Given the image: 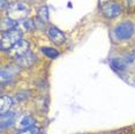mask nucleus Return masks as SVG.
<instances>
[{
    "mask_svg": "<svg viewBox=\"0 0 135 134\" xmlns=\"http://www.w3.org/2000/svg\"><path fill=\"white\" fill-rule=\"evenodd\" d=\"M121 12H122L121 6L114 1H106L102 5V13L107 19H113V17L119 16L121 14Z\"/></svg>",
    "mask_w": 135,
    "mask_h": 134,
    "instance_id": "20e7f679",
    "label": "nucleus"
},
{
    "mask_svg": "<svg viewBox=\"0 0 135 134\" xmlns=\"http://www.w3.org/2000/svg\"><path fill=\"white\" fill-rule=\"evenodd\" d=\"M35 125H36V120L29 114L20 116L19 118H16V121H15V126H16L17 130L31 128V127H33Z\"/></svg>",
    "mask_w": 135,
    "mask_h": 134,
    "instance_id": "423d86ee",
    "label": "nucleus"
},
{
    "mask_svg": "<svg viewBox=\"0 0 135 134\" xmlns=\"http://www.w3.org/2000/svg\"><path fill=\"white\" fill-rule=\"evenodd\" d=\"M133 34H134V24L129 22V21H126V22L118 24L114 28L115 37L118 39H121V41L131 38L133 36Z\"/></svg>",
    "mask_w": 135,
    "mask_h": 134,
    "instance_id": "7ed1b4c3",
    "label": "nucleus"
},
{
    "mask_svg": "<svg viewBox=\"0 0 135 134\" xmlns=\"http://www.w3.org/2000/svg\"><path fill=\"white\" fill-rule=\"evenodd\" d=\"M35 61H36V56L32 54L31 52L26 53L24 56L20 57L19 59H16V64L21 67H30Z\"/></svg>",
    "mask_w": 135,
    "mask_h": 134,
    "instance_id": "1a4fd4ad",
    "label": "nucleus"
},
{
    "mask_svg": "<svg viewBox=\"0 0 135 134\" xmlns=\"http://www.w3.org/2000/svg\"><path fill=\"white\" fill-rule=\"evenodd\" d=\"M128 6H135V0H127Z\"/></svg>",
    "mask_w": 135,
    "mask_h": 134,
    "instance_id": "a211bd4d",
    "label": "nucleus"
},
{
    "mask_svg": "<svg viewBox=\"0 0 135 134\" xmlns=\"http://www.w3.org/2000/svg\"><path fill=\"white\" fill-rule=\"evenodd\" d=\"M16 71H13L12 66L7 67V68H2L1 69V82L2 83H6V82H11L12 79L14 78Z\"/></svg>",
    "mask_w": 135,
    "mask_h": 134,
    "instance_id": "f8f14e48",
    "label": "nucleus"
},
{
    "mask_svg": "<svg viewBox=\"0 0 135 134\" xmlns=\"http://www.w3.org/2000/svg\"><path fill=\"white\" fill-rule=\"evenodd\" d=\"M22 37V32L19 29H13L9 31L2 32L1 41H0V46L2 51H8L14 46L16 43H19Z\"/></svg>",
    "mask_w": 135,
    "mask_h": 134,
    "instance_id": "f03ea898",
    "label": "nucleus"
},
{
    "mask_svg": "<svg viewBox=\"0 0 135 134\" xmlns=\"http://www.w3.org/2000/svg\"><path fill=\"white\" fill-rule=\"evenodd\" d=\"M19 27H21L23 30H27V31H32L35 29L36 24L32 20H29V19H24L21 21V23L19 24Z\"/></svg>",
    "mask_w": 135,
    "mask_h": 134,
    "instance_id": "4468645a",
    "label": "nucleus"
},
{
    "mask_svg": "<svg viewBox=\"0 0 135 134\" xmlns=\"http://www.w3.org/2000/svg\"><path fill=\"white\" fill-rule=\"evenodd\" d=\"M30 13V7L27 2L24 1H16L11 4L7 7V17L14 21H22L27 19V16Z\"/></svg>",
    "mask_w": 135,
    "mask_h": 134,
    "instance_id": "f257e3e1",
    "label": "nucleus"
},
{
    "mask_svg": "<svg viewBox=\"0 0 135 134\" xmlns=\"http://www.w3.org/2000/svg\"><path fill=\"white\" fill-rule=\"evenodd\" d=\"M47 35H49V37L51 38V41L58 45L62 44L64 42L66 41V37H65V35H64V32L60 31L59 29L53 26H51L50 28L47 29Z\"/></svg>",
    "mask_w": 135,
    "mask_h": 134,
    "instance_id": "0eeeda50",
    "label": "nucleus"
},
{
    "mask_svg": "<svg viewBox=\"0 0 135 134\" xmlns=\"http://www.w3.org/2000/svg\"><path fill=\"white\" fill-rule=\"evenodd\" d=\"M110 65H111L112 68L117 69V71H125L127 68L128 63L122 58H113V59L110 60Z\"/></svg>",
    "mask_w": 135,
    "mask_h": 134,
    "instance_id": "9d476101",
    "label": "nucleus"
},
{
    "mask_svg": "<svg viewBox=\"0 0 135 134\" xmlns=\"http://www.w3.org/2000/svg\"><path fill=\"white\" fill-rule=\"evenodd\" d=\"M15 121H16V114L15 112H6V113L1 114L0 118V126H1V131H4L8 127H11Z\"/></svg>",
    "mask_w": 135,
    "mask_h": 134,
    "instance_id": "6e6552de",
    "label": "nucleus"
},
{
    "mask_svg": "<svg viewBox=\"0 0 135 134\" xmlns=\"http://www.w3.org/2000/svg\"><path fill=\"white\" fill-rule=\"evenodd\" d=\"M5 5H6V0H1V7L2 8L5 7Z\"/></svg>",
    "mask_w": 135,
    "mask_h": 134,
    "instance_id": "6ab92c4d",
    "label": "nucleus"
},
{
    "mask_svg": "<svg viewBox=\"0 0 135 134\" xmlns=\"http://www.w3.org/2000/svg\"><path fill=\"white\" fill-rule=\"evenodd\" d=\"M16 134H39V128L31 127V128H27V130H20Z\"/></svg>",
    "mask_w": 135,
    "mask_h": 134,
    "instance_id": "f3484780",
    "label": "nucleus"
},
{
    "mask_svg": "<svg viewBox=\"0 0 135 134\" xmlns=\"http://www.w3.org/2000/svg\"><path fill=\"white\" fill-rule=\"evenodd\" d=\"M38 17L41 19L42 22H47L49 21V9L46 6H43V7L39 8L38 11Z\"/></svg>",
    "mask_w": 135,
    "mask_h": 134,
    "instance_id": "dca6fc26",
    "label": "nucleus"
},
{
    "mask_svg": "<svg viewBox=\"0 0 135 134\" xmlns=\"http://www.w3.org/2000/svg\"><path fill=\"white\" fill-rule=\"evenodd\" d=\"M42 52L46 57L51 58V59H54V58H57L59 56V52L53 47H42Z\"/></svg>",
    "mask_w": 135,
    "mask_h": 134,
    "instance_id": "2eb2a0df",
    "label": "nucleus"
},
{
    "mask_svg": "<svg viewBox=\"0 0 135 134\" xmlns=\"http://www.w3.org/2000/svg\"><path fill=\"white\" fill-rule=\"evenodd\" d=\"M28 52H29V43L27 41L21 39L19 43H16L9 50V56L15 58V59H19L20 57L24 56V54Z\"/></svg>",
    "mask_w": 135,
    "mask_h": 134,
    "instance_id": "39448f33",
    "label": "nucleus"
},
{
    "mask_svg": "<svg viewBox=\"0 0 135 134\" xmlns=\"http://www.w3.org/2000/svg\"><path fill=\"white\" fill-rule=\"evenodd\" d=\"M19 27V23L17 21H14L7 17V19H4L1 21V30L2 32H6V31H9V30H13V29H17Z\"/></svg>",
    "mask_w": 135,
    "mask_h": 134,
    "instance_id": "9b49d317",
    "label": "nucleus"
},
{
    "mask_svg": "<svg viewBox=\"0 0 135 134\" xmlns=\"http://www.w3.org/2000/svg\"><path fill=\"white\" fill-rule=\"evenodd\" d=\"M1 104H0V113L4 114L6 112L9 111V109L13 105V100L8 96H1Z\"/></svg>",
    "mask_w": 135,
    "mask_h": 134,
    "instance_id": "ddd939ff",
    "label": "nucleus"
}]
</instances>
